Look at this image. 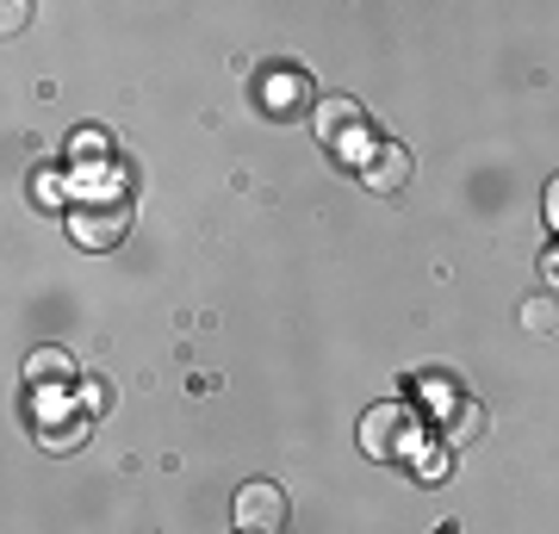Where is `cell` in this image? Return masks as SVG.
<instances>
[{
	"instance_id": "6",
	"label": "cell",
	"mask_w": 559,
	"mask_h": 534,
	"mask_svg": "<svg viewBox=\"0 0 559 534\" xmlns=\"http://www.w3.org/2000/svg\"><path fill=\"white\" fill-rule=\"evenodd\" d=\"M360 187H373V193H399V187H411V150H404V143H380L373 156L360 162Z\"/></svg>"
},
{
	"instance_id": "1",
	"label": "cell",
	"mask_w": 559,
	"mask_h": 534,
	"mask_svg": "<svg viewBox=\"0 0 559 534\" xmlns=\"http://www.w3.org/2000/svg\"><path fill=\"white\" fill-rule=\"evenodd\" d=\"M311 138H323L336 156H348V162H367L380 143H373V131H367V112H360L355 99H318L311 106Z\"/></svg>"
},
{
	"instance_id": "9",
	"label": "cell",
	"mask_w": 559,
	"mask_h": 534,
	"mask_svg": "<svg viewBox=\"0 0 559 534\" xmlns=\"http://www.w3.org/2000/svg\"><path fill=\"white\" fill-rule=\"evenodd\" d=\"M25 20H32V7H25V0H7V7H0V25H7V32H20Z\"/></svg>"
},
{
	"instance_id": "5",
	"label": "cell",
	"mask_w": 559,
	"mask_h": 534,
	"mask_svg": "<svg viewBox=\"0 0 559 534\" xmlns=\"http://www.w3.org/2000/svg\"><path fill=\"white\" fill-rule=\"evenodd\" d=\"M485 436V404L466 392H441V448H473Z\"/></svg>"
},
{
	"instance_id": "4",
	"label": "cell",
	"mask_w": 559,
	"mask_h": 534,
	"mask_svg": "<svg viewBox=\"0 0 559 534\" xmlns=\"http://www.w3.org/2000/svg\"><path fill=\"white\" fill-rule=\"evenodd\" d=\"M124 224H131V205L112 193V199H94V205H75L69 230H75L81 249H112V242L124 237Z\"/></svg>"
},
{
	"instance_id": "11",
	"label": "cell",
	"mask_w": 559,
	"mask_h": 534,
	"mask_svg": "<svg viewBox=\"0 0 559 534\" xmlns=\"http://www.w3.org/2000/svg\"><path fill=\"white\" fill-rule=\"evenodd\" d=\"M547 224H554V230H559V175L547 180Z\"/></svg>"
},
{
	"instance_id": "3",
	"label": "cell",
	"mask_w": 559,
	"mask_h": 534,
	"mask_svg": "<svg viewBox=\"0 0 559 534\" xmlns=\"http://www.w3.org/2000/svg\"><path fill=\"white\" fill-rule=\"evenodd\" d=\"M230 515H237L242 534H286L293 503H286V491H280L274 478H249L237 491V503H230Z\"/></svg>"
},
{
	"instance_id": "8",
	"label": "cell",
	"mask_w": 559,
	"mask_h": 534,
	"mask_svg": "<svg viewBox=\"0 0 559 534\" xmlns=\"http://www.w3.org/2000/svg\"><path fill=\"white\" fill-rule=\"evenodd\" d=\"M522 330H528V336H554L559 330V298H547V293L522 298Z\"/></svg>"
},
{
	"instance_id": "10",
	"label": "cell",
	"mask_w": 559,
	"mask_h": 534,
	"mask_svg": "<svg viewBox=\"0 0 559 534\" xmlns=\"http://www.w3.org/2000/svg\"><path fill=\"white\" fill-rule=\"evenodd\" d=\"M44 448H81V423H69V429H50V436H44Z\"/></svg>"
},
{
	"instance_id": "2",
	"label": "cell",
	"mask_w": 559,
	"mask_h": 534,
	"mask_svg": "<svg viewBox=\"0 0 559 534\" xmlns=\"http://www.w3.org/2000/svg\"><path fill=\"white\" fill-rule=\"evenodd\" d=\"M417 448V411L411 404H373L360 416V454L367 460H411Z\"/></svg>"
},
{
	"instance_id": "7",
	"label": "cell",
	"mask_w": 559,
	"mask_h": 534,
	"mask_svg": "<svg viewBox=\"0 0 559 534\" xmlns=\"http://www.w3.org/2000/svg\"><path fill=\"white\" fill-rule=\"evenodd\" d=\"M75 373V360L62 355V348H32L25 355V385H44V379H69Z\"/></svg>"
}]
</instances>
